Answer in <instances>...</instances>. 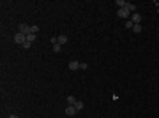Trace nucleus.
Wrapping results in <instances>:
<instances>
[{
	"instance_id": "1",
	"label": "nucleus",
	"mask_w": 159,
	"mask_h": 118,
	"mask_svg": "<svg viewBox=\"0 0 159 118\" xmlns=\"http://www.w3.org/2000/svg\"><path fill=\"white\" fill-rule=\"evenodd\" d=\"M14 42H16V44H20V46H23L25 42H27V35H25V34H21V32L14 34Z\"/></svg>"
},
{
	"instance_id": "2",
	"label": "nucleus",
	"mask_w": 159,
	"mask_h": 118,
	"mask_svg": "<svg viewBox=\"0 0 159 118\" xmlns=\"http://www.w3.org/2000/svg\"><path fill=\"white\" fill-rule=\"evenodd\" d=\"M18 32H21V34H25V35L32 34V30H30V25H27V23H21V25H20V27H18Z\"/></svg>"
},
{
	"instance_id": "3",
	"label": "nucleus",
	"mask_w": 159,
	"mask_h": 118,
	"mask_svg": "<svg viewBox=\"0 0 159 118\" xmlns=\"http://www.w3.org/2000/svg\"><path fill=\"white\" fill-rule=\"evenodd\" d=\"M117 16H118V18H129L131 12L127 11L126 7H122V9H118V11H117Z\"/></svg>"
},
{
	"instance_id": "4",
	"label": "nucleus",
	"mask_w": 159,
	"mask_h": 118,
	"mask_svg": "<svg viewBox=\"0 0 159 118\" xmlns=\"http://www.w3.org/2000/svg\"><path fill=\"white\" fill-rule=\"evenodd\" d=\"M76 107H74V106H67V107H65V115H67V116H74V115H76Z\"/></svg>"
},
{
	"instance_id": "5",
	"label": "nucleus",
	"mask_w": 159,
	"mask_h": 118,
	"mask_svg": "<svg viewBox=\"0 0 159 118\" xmlns=\"http://www.w3.org/2000/svg\"><path fill=\"white\" fill-rule=\"evenodd\" d=\"M131 21H133L134 25H141V16L138 14V12H134V14H133V18H131Z\"/></svg>"
},
{
	"instance_id": "6",
	"label": "nucleus",
	"mask_w": 159,
	"mask_h": 118,
	"mask_svg": "<svg viewBox=\"0 0 159 118\" xmlns=\"http://www.w3.org/2000/svg\"><path fill=\"white\" fill-rule=\"evenodd\" d=\"M57 41H59V44H65V42L69 41V37L65 35V34H60V35L57 37Z\"/></svg>"
},
{
	"instance_id": "7",
	"label": "nucleus",
	"mask_w": 159,
	"mask_h": 118,
	"mask_svg": "<svg viewBox=\"0 0 159 118\" xmlns=\"http://www.w3.org/2000/svg\"><path fill=\"white\" fill-rule=\"evenodd\" d=\"M69 69H71V71H76V69H80V62H76V60L69 62Z\"/></svg>"
},
{
	"instance_id": "8",
	"label": "nucleus",
	"mask_w": 159,
	"mask_h": 118,
	"mask_svg": "<svg viewBox=\"0 0 159 118\" xmlns=\"http://www.w3.org/2000/svg\"><path fill=\"white\" fill-rule=\"evenodd\" d=\"M126 9H127L129 12H136V6H134V4H131V2L126 4Z\"/></svg>"
},
{
	"instance_id": "9",
	"label": "nucleus",
	"mask_w": 159,
	"mask_h": 118,
	"mask_svg": "<svg viewBox=\"0 0 159 118\" xmlns=\"http://www.w3.org/2000/svg\"><path fill=\"white\" fill-rule=\"evenodd\" d=\"M74 107H76V111H81L83 107H85V104H83L81 100H76V104H74Z\"/></svg>"
},
{
	"instance_id": "10",
	"label": "nucleus",
	"mask_w": 159,
	"mask_h": 118,
	"mask_svg": "<svg viewBox=\"0 0 159 118\" xmlns=\"http://www.w3.org/2000/svg\"><path fill=\"white\" fill-rule=\"evenodd\" d=\"M67 102H69V106H74V104H76V99H74V95H67Z\"/></svg>"
},
{
	"instance_id": "11",
	"label": "nucleus",
	"mask_w": 159,
	"mask_h": 118,
	"mask_svg": "<svg viewBox=\"0 0 159 118\" xmlns=\"http://www.w3.org/2000/svg\"><path fill=\"white\" fill-rule=\"evenodd\" d=\"M126 4H127L126 0H117V2H115V6H117L118 9H122V7H126Z\"/></svg>"
},
{
	"instance_id": "12",
	"label": "nucleus",
	"mask_w": 159,
	"mask_h": 118,
	"mask_svg": "<svg viewBox=\"0 0 159 118\" xmlns=\"http://www.w3.org/2000/svg\"><path fill=\"white\" fill-rule=\"evenodd\" d=\"M62 49V44H53V53H60Z\"/></svg>"
},
{
	"instance_id": "13",
	"label": "nucleus",
	"mask_w": 159,
	"mask_h": 118,
	"mask_svg": "<svg viewBox=\"0 0 159 118\" xmlns=\"http://www.w3.org/2000/svg\"><path fill=\"white\" fill-rule=\"evenodd\" d=\"M30 30H32V34H37L39 32V25H30Z\"/></svg>"
},
{
	"instance_id": "14",
	"label": "nucleus",
	"mask_w": 159,
	"mask_h": 118,
	"mask_svg": "<svg viewBox=\"0 0 159 118\" xmlns=\"http://www.w3.org/2000/svg\"><path fill=\"white\" fill-rule=\"evenodd\" d=\"M133 27H134V23H133V21H131V19H127V21H126V28L133 30Z\"/></svg>"
},
{
	"instance_id": "15",
	"label": "nucleus",
	"mask_w": 159,
	"mask_h": 118,
	"mask_svg": "<svg viewBox=\"0 0 159 118\" xmlns=\"http://www.w3.org/2000/svg\"><path fill=\"white\" fill-rule=\"evenodd\" d=\"M133 32H134V34H140L141 32V25H134V27H133Z\"/></svg>"
},
{
	"instance_id": "16",
	"label": "nucleus",
	"mask_w": 159,
	"mask_h": 118,
	"mask_svg": "<svg viewBox=\"0 0 159 118\" xmlns=\"http://www.w3.org/2000/svg\"><path fill=\"white\" fill-rule=\"evenodd\" d=\"M27 41H28V42H34L35 41V34H28V35H27Z\"/></svg>"
},
{
	"instance_id": "17",
	"label": "nucleus",
	"mask_w": 159,
	"mask_h": 118,
	"mask_svg": "<svg viewBox=\"0 0 159 118\" xmlns=\"http://www.w3.org/2000/svg\"><path fill=\"white\" fill-rule=\"evenodd\" d=\"M80 69H81V71H87V69H88V65L85 64V62H81V64H80Z\"/></svg>"
},
{
	"instance_id": "18",
	"label": "nucleus",
	"mask_w": 159,
	"mask_h": 118,
	"mask_svg": "<svg viewBox=\"0 0 159 118\" xmlns=\"http://www.w3.org/2000/svg\"><path fill=\"white\" fill-rule=\"evenodd\" d=\"M28 48H32V42H28V41H27V42L23 44V49H28Z\"/></svg>"
},
{
	"instance_id": "19",
	"label": "nucleus",
	"mask_w": 159,
	"mask_h": 118,
	"mask_svg": "<svg viewBox=\"0 0 159 118\" xmlns=\"http://www.w3.org/2000/svg\"><path fill=\"white\" fill-rule=\"evenodd\" d=\"M9 118H18V115H11V116H9Z\"/></svg>"
}]
</instances>
